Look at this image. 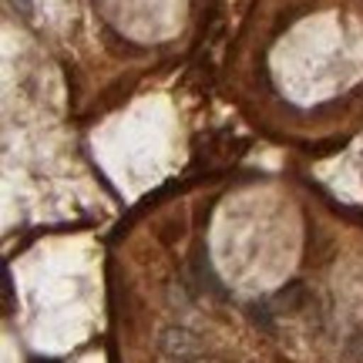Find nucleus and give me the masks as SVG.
Here are the masks:
<instances>
[{"mask_svg": "<svg viewBox=\"0 0 363 363\" xmlns=\"http://www.w3.org/2000/svg\"><path fill=\"white\" fill-rule=\"evenodd\" d=\"M158 353L165 363H208L199 337L189 333L185 326H165L158 333Z\"/></svg>", "mask_w": 363, "mask_h": 363, "instance_id": "obj_1", "label": "nucleus"}]
</instances>
